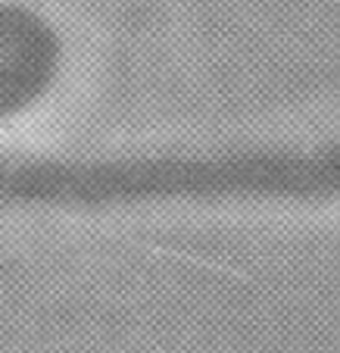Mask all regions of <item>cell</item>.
Listing matches in <instances>:
<instances>
[{
  "mask_svg": "<svg viewBox=\"0 0 340 353\" xmlns=\"http://www.w3.org/2000/svg\"><path fill=\"white\" fill-rule=\"evenodd\" d=\"M63 75V41L25 3L0 0V125L38 110Z\"/></svg>",
  "mask_w": 340,
  "mask_h": 353,
  "instance_id": "1",
  "label": "cell"
}]
</instances>
